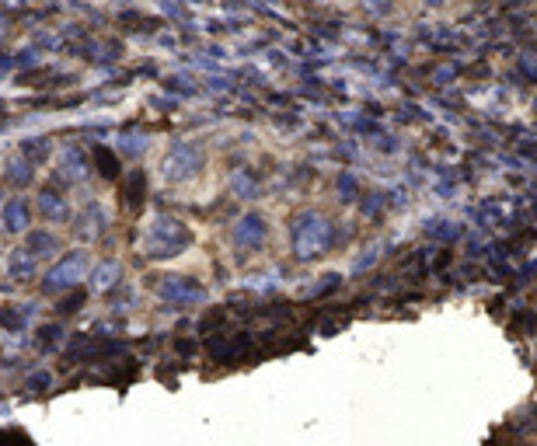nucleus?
Segmentation results:
<instances>
[{
  "instance_id": "1",
  "label": "nucleus",
  "mask_w": 537,
  "mask_h": 446,
  "mask_svg": "<svg viewBox=\"0 0 537 446\" xmlns=\"http://www.w3.org/2000/svg\"><path fill=\"white\" fill-rule=\"evenodd\" d=\"M290 241H293V255L300 262H311V258H318V255L328 251V244H332V223L321 213L304 209V213H297L290 220Z\"/></svg>"
},
{
  "instance_id": "2",
  "label": "nucleus",
  "mask_w": 537,
  "mask_h": 446,
  "mask_svg": "<svg viewBox=\"0 0 537 446\" xmlns=\"http://www.w3.org/2000/svg\"><path fill=\"white\" fill-rule=\"evenodd\" d=\"M192 244V230L179 216H157L143 234V255L147 258H175Z\"/></svg>"
},
{
  "instance_id": "3",
  "label": "nucleus",
  "mask_w": 537,
  "mask_h": 446,
  "mask_svg": "<svg viewBox=\"0 0 537 446\" xmlns=\"http://www.w3.org/2000/svg\"><path fill=\"white\" fill-rule=\"evenodd\" d=\"M88 255L84 251H74V255H67L63 262H56V265L46 272V279H42V293H67V289H74L84 275H88Z\"/></svg>"
},
{
  "instance_id": "4",
  "label": "nucleus",
  "mask_w": 537,
  "mask_h": 446,
  "mask_svg": "<svg viewBox=\"0 0 537 446\" xmlns=\"http://www.w3.org/2000/svg\"><path fill=\"white\" fill-rule=\"evenodd\" d=\"M202 150L195 147V143H179L168 157H164V178L168 181H188L199 175V168H202Z\"/></svg>"
},
{
  "instance_id": "5",
  "label": "nucleus",
  "mask_w": 537,
  "mask_h": 446,
  "mask_svg": "<svg viewBox=\"0 0 537 446\" xmlns=\"http://www.w3.org/2000/svg\"><path fill=\"white\" fill-rule=\"evenodd\" d=\"M157 293H161L164 300H172V303H181V307L202 303V300H206V286H199V282L188 279V275H161Z\"/></svg>"
},
{
  "instance_id": "6",
  "label": "nucleus",
  "mask_w": 537,
  "mask_h": 446,
  "mask_svg": "<svg viewBox=\"0 0 537 446\" xmlns=\"http://www.w3.org/2000/svg\"><path fill=\"white\" fill-rule=\"evenodd\" d=\"M231 241H234L241 251H252V248H259V244L266 241V220H262L259 213H248V216H241V220L234 223V230H231Z\"/></svg>"
},
{
  "instance_id": "7",
  "label": "nucleus",
  "mask_w": 537,
  "mask_h": 446,
  "mask_svg": "<svg viewBox=\"0 0 537 446\" xmlns=\"http://www.w3.org/2000/svg\"><path fill=\"white\" fill-rule=\"evenodd\" d=\"M91 175V161L84 150H77V147H67L63 154H60V168H56V178L63 181V185H77V181H84Z\"/></svg>"
},
{
  "instance_id": "8",
  "label": "nucleus",
  "mask_w": 537,
  "mask_h": 446,
  "mask_svg": "<svg viewBox=\"0 0 537 446\" xmlns=\"http://www.w3.org/2000/svg\"><path fill=\"white\" fill-rule=\"evenodd\" d=\"M35 209H39V216L49 220V223H67V220H70V202H67V195L56 192V188H42V192L35 195Z\"/></svg>"
},
{
  "instance_id": "9",
  "label": "nucleus",
  "mask_w": 537,
  "mask_h": 446,
  "mask_svg": "<svg viewBox=\"0 0 537 446\" xmlns=\"http://www.w3.org/2000/svg\"><path fill=\"white\" fill-rule=\"evenodd\" d=\"M0 216H4V230H11V234H21L32 223V209H28L25 199H7L4 209H0Z\"/></svg>"
},
{
  "instance_id": "10",
  "label": "nucleus",
  "mask_w": 537,
  "mask_h": 446,
  "mask_svg": "<svg viewBox=\"0 0 537 446\" xmlns=\"http://www.w3.org/2000/svg\"><path fill=\"white\" fill-rule=\"evenodd\" d=\"M7 275L14 282H32L35 279V255L28 248H14L7 255Z\"/></svg>"
},
{
  "instance_id": "11",
  "label": "nucleus",
  "mask_w": 537,
  "mask_h": 446,
  "mask_svg": "<svg viewBox=\"0 0 537 446\" xmlns=\"http://www.w3.org/2000/svg\"><path fill=\"white\" fill-rule=\"evenodd\" d=\"M119 279H122V265L119 262H101V265H94V272H91V293H105Z\"/></svg>"
},
{
  "instance_id": "12",
  "label": "nucleus",
  "mask_w": 537,
  "mask_h": 446,
  "mask_svg": "<svg viewBox=\"0 0 537 446\" xmlns=\"http://www.w3.org/2000/svg\"><path fill=\"white\" fill-rule=\"evenodd\" d=\"M25 248H28L35 258H46V255H56V251H60V241H56L49 230H32Z\"/></svg>"
},
{
  "instance_id": "13",
  "label": "nucleus",
  "mask_w": 537,
  "mask_h": 446,
  "mask_svg": "<svg viewBox=\"0 0 537 446\" xmlns=\"http://www.w3.org/2000/svg\"><path fill=\"white\" fill-rule=\"evenodd\" d=\"M7 178L14 181V185H28V181H32V161H28V157L11 161V164H7Z\"/></svg>"
},
{
  "instance_id": "14",
  "label": "nucleus",
  "mask_w": 537,
  "mask_h": 446,
  "mask_svg": "<svg viewBox=\"0 0 537 446\" xmlns=\"http://www.w3.org/2000/svg\"><path fill=\"white\" fill-rule=\"evenodd\" d=\"M94 157H98V171H101L105 178H119V161H115L108 150H101V147H98V150H94Z\"/></svg>"
},
{
  "instance_id": "15",
  "label": "nucleus",
  "mask_w": 537,
  "mask_h": 446,
  "mask_svg": "<svg viewBox=\"0 0 537 446\" xmlns=\"http://www.w3.org/2000/svg\"><path fill=\"white\" fill-rule=\"evenodd\" d=\"M429 237H436V241H453V237H460V227H457V223H447V220H436V223L429 227Z\"/></svg>"
},
{
  "instance_id": "16",
  "label": "nucleus",
  "mask_w": 537,
  "mask_h": 446,
  "mask_svg": "<svg viewBox=\"0 0 537 446\" xmlns=\"http://www.w3.org/2000/svg\"><path fill=\"white\" fill-rule=\"evenodd\" d=\"M46 154H49V143H46V140H39V143L28 140V143H25V157H28V161H46Z\"/></svg>"
},
{
  "instance_id": "17",
  "label": "nucleus",
  "mask_w": 537,
  "mask_h": 446,
  "mask_svg": "<svg viewBox=\"0 0 537 446\" xmlns=\"http://www.w3.org/2000/svg\"><path fill=\"white\" fill-rule=\"evenodd\" d=\"M84 300H88V296H84V293H70V296H67V300H60V307H56V310H60V314H77V310H81V303H84Z\"/></svg>"
},
{
  "instance_id": "18",
  "label": "nucleus",
  "mask_w": 537,
  "mask_h": 446,
  "mask_svg": "<svg viewBox=\"0 0 537 446\" xmlns=\"http://www.w3.org/2000/svg\"><path fill=\"white\" fill-rule=\"evenodd\" d=\"M143 185H147V178H143L140 171H133V175H129V195H126V199H129V206H140V188H143Z\"/></svg>"
},
{
  "instance_id": "19",
  "label": "nucleus",
  "mask_w": 537,
  "mask_h": 446,
  "mask_svg": "<svg viewBox=\"0 0 537 446\" xmlns=\"http://www.w3.org/2000/svg\"><path fill=\"white\" fill-rule=\"evenodd\" d=\"M234 188H241V195H248V199L255 195V181L248 178L245 171H238V175H234Z\"/></svg>"
},
{
  "instance_id": "20",
  "label": "nucleus",
  "mask_w": 537,
  "mask_h": 446,
  "mask_svg": "<svg viewBox=\"0 0 537 446\" xmlns=\"http://www.w3.org/2000/svg\"><path fill=\"white\" fill-rule=\"evenodd\" d=\"M56 339H60V328H56V324H49V328L39 332V346H53Z\"/></svg>"
},
{
  "instance_id": "21",
  "label": "nucleus",
  "mask_w": 537,
  "mask_h": 446,
  "mask_svg": "<svg viewBox=\"0 0 537 446\" xmlns=\"http://www.w3.org/2000/svg\"><path fill=\"white\" fill-rule=\"evenodd\" d=\"M0 321H4L7 328H21V314H18V310H11V307H7V310H0Z\"/></svg>"
},
{
  "instance_id": "22",
  "label": "nucleus",
  "mask_w": 537,
  "mask_h": 446,
  "mask_svg": "<svg viewBox=\"0 0 537 446\" xmlns=\"http://www.w3.org/2000/svg\"><path fill=\"white\" fill-rule=\"evenodd\" d=\"M339 188L346 192L342 199H353V192H356V178H353V175H342V181H339Z\"/></svg>"
},
{
  "instance_id": "23",
  "label": "nucleus",
  "mask_w": 537,
  "mask_h": 446,
  "mask_svg": "<svg viewBox=\"0 0 537 446\" xmlns=\"http://www.w3.org/2000/svg\"><path fill=\"white\" fill-rule=\"evenodd\" d=\"M28 387H32V391H35V387L42 391V387H49V376H46V373H39V376H32V380H28Z\"/></svg>"
}]
</instances>
